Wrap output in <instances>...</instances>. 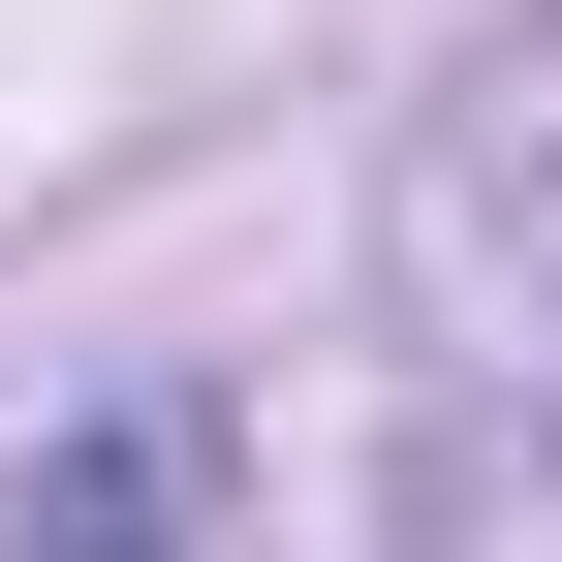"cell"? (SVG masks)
I'll return each mask as SVG.
<instances>
[{"mask_svg":"<svg viewBox=\"0 0 562 562\" xmlns=\"http://www.w3.org/2000/svg\"><path fill=\"white\" fill-rule=\"evenodd\" d=\"M0 562H125V531H94V501H0Z\"/></svg>","mask_w":562,"mask_h":562,"instance_id":"2","label":"cell"},{"mask_svg":"<svg viewBox=\"0 0 562 562\" xmlns=\"http://www.w3.org/2000/svg\"><path fill=\"white\" fill-rule=\"evenodd\" d=\"M406 344L562 438V0L438 94V157H406Z\"/></svg>","mask_w":562,"mask_h":562,"instance_id":"1","label":"cell"}]
</instances>
